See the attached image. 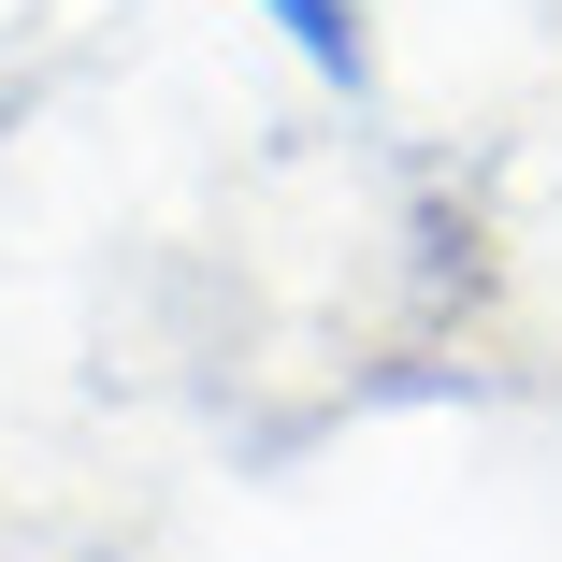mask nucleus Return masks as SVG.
I'll return each mask as SVG.
<instances>
[{
	"label": "nucleus",
	"mask_w": 562,
	"mask_h": 562,
	"mask_svg": "<svg viewBox=\"0 0 562 562\" xmlns=\"http://www.w3.org/2000/svg\"><path fill=\"white\" fill-rule=\"evenodd\" d=\"M260 15H274L317 72H361V15H347V0H260Z\"/></svg>",
	"instance_id": "1"
}]
</instances>
